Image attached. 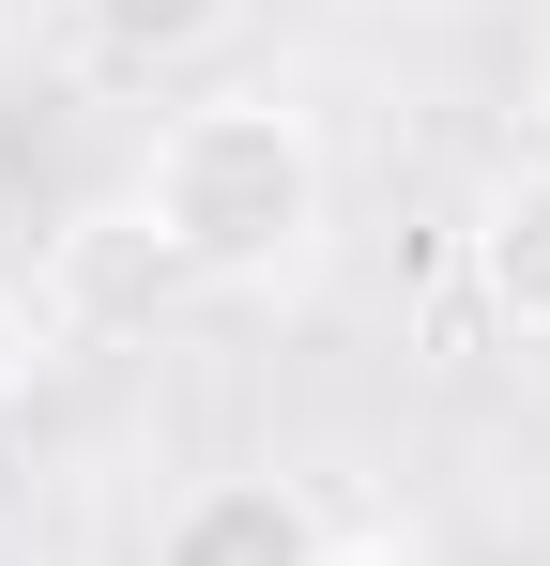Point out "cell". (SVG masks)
Returning a JSON list of instances; mask_svg holds the SVG:
<instances>
[{"mask_svg":"<svg viewBox=\"0 0 550 566\" xmlns=\"http://www.w3.org/2000/svg\"><path fill=\"white\" fill-rule=\"evenodd\" d=\"M337 230V154H321V107L275 93V77H230L154 123L138 154V245L199 291H290Z\"/></svg>","mask_w":550,"mask_h":566,"instance_id":"cell-1","label":"cell"},{"mask_svg":"<svg viewBox=\"0 0 550 566\" xmlns=\"http://www.w3.org/2000/svg\"><path fill=\"white\" fill-rule=\"evenodd\" d=\"M337 521L306 505V474H199L154 505V566H321Z\"/></svg>","mask_w":550,"mask_h":566,"instance_id":"cell-2","label":"cell"},{"mask_svg":"<svg viewBox=\"0 0 550 566\" xmlns=\"http://www.w3.org/2000/svg\"><path fill=\"white\" fill-rule=\"evenodd\" d=\"M458 261H474V306H489L505 337H536V353H550V154H505V169L474 185Z\"/></svg>","mask_w":550,"mask_h":566,"instance_id":"cell-3","label":"cell"},{"mask_svg":"<svg viewBox=\"0 0 550 566\" xmlns=\"http://www.w3.org/2000/svg\"><path fill=\"white\" fill-rule=\"evenodd\" d=\"M46 15H62V46L92 77H183L245 31V0H46Z\"/></svg>","mask_w":550,"mask_h":566,"instance_id":"cell-4","label":"cell"},{"mask_svg":"<svg viewBox=\"0 0 550 566\" xmlns=\"http://www.w3.org/2000/svg\"><path fill=\"white\" fill-rule=\"evenodd\" d=\"M31 382H46V306H31V291L0 276V413H15Z\"/></svg>","mask_w":550,"mask_h":566,"instance_id":"cell-5","label":"cell"},{"mask_svg":"<svg viewBox=\"0 0 550 566\" xmlns=\"http://www.w3.org/2000/svg\"><path fill=\"white\" fill-rule=\"evenodd\" d=\"M321 566H429V552H413V536H337Z\"/></svg>","mask_w":550,"mask_h":566,"instance_id":"cell-6","label":"cell"},{"mask_svg":"<svg viewBox=\"0 0 550 566\" xmlns=\"http://www.w3.org/2000/svg\"><path fill=\"white\" fill-rule=\"evenodd\" d=\"M520 107H536V138H550V15H536V62H520Z\"/></svg>","mask_w":550,"mask_h":566,"instance_id":"cell-7","label":"cell"}]
</instances>
